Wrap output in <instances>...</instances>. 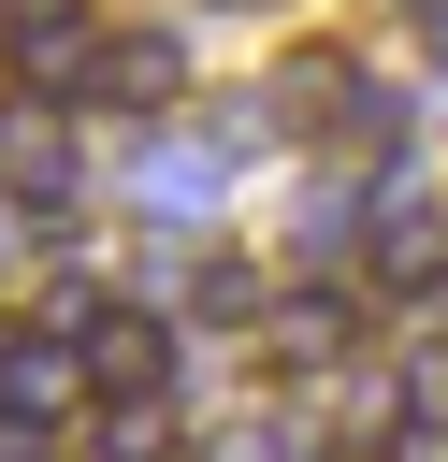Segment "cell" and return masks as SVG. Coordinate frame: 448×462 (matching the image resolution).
<instances>
[{"label":"cell","mask_w":448,"mask_h":462,"mask_svg":"<svg viewBox=\"0 0 448 462\" xmlns=\"http://www.w3.org/2000/svg\"><path fill=\"white\" fill-rule=\"evenodd\" d=\"M275 116H289L303 144H347V159H376V144H390V101L361 87V58H347V43H289V58H275Z\"/></svg>","instance_id":"6da1fadb"},{"label":"cell","mask_w":448,"mask_h":462,"mask_svg":"<svg viewBox=\"0 0 448 462\" xmlns=\"http://www.w3.org/2000/svg\"><path fill=\"white\" fill-rule=\"evenodd\" d=\"M101 0H14L0 14V58H14V87L29 101H101Z\"/></svg>","instance_id":"7a4b0ae2"},{"label":"cell","mask_w":448,"mask_h":462,"mask_svg":"<svg viewBox=\"0 0 448 462\" xmlns=\"http://www.w3.org/2000/svg\"><path fill=\"white\" fill-rule=\"evenodd\" d=\"M72 361H87V404H159L173 390V332L145 303H87L72 318Z\"/></svg>","instance_id":"3957f363"},{"label":"cell","mask_w":448,"mask_h":462,"mask_svg":"<svg viewBox=\"0 0 448 462\" xmlns=\"http://www.w3.org/2000/svg\"><path fill=\"white\" fill-rule=\"evenodd\" d=\"M58 419H87V361H72V332H0V433H58Z\"/></svg>","instance_id":"277c9868"},{"label":"cell","mask_w":448,"mask_h":462,"mask_svg":"<svg viewBox=\"0 0 448 462\" xmlns=\"http://www.w3.org/2000/svg\"><path fill=\"white\" fill-rule=\"evenodd\" d=\"M361 274H376L390 303H448V202H390L376 245H361Z\"/></svg>","instance_id":"5b68a950"},{"label":"cell","mask_w":448,"mask_h":462,"mask_svg":"<svg viewBox=\"0 0 448 462\" xmlns=\"http://www.w3.org/2000/svg\"><path fill=\"white\" fill-rule=\"evenodd\" d=\"M260 361H275V375H347V361H361V346H347V289L260 303Z\"/></svg>","instance_id":"8992f818"},{"label":"cell","mask_w":448,"mask_h":462,"mask_svg":"<svg viewBox=\"0 0 448 462\" xmlns=\"http://www.w3.org/2000/svg\"><path fill=\"white\" fill-rule=\"evenodd\" d=\"M188 101V43L173 29H116L101 43V116H173Z\"/></svg>","instance_id":"52a82bcc"},{"label":"cell","mask_w":448,"mask_h":462,"mask_svg":"<svg viewBox=\"0 0 448 462\" xmlns=\"http://www.w3.org/2000/svg\"><path fill=\"white\" fill-rule=\"evenodd\" d=\"M318 390H332V419H318V433H332L347 462L405 448V419H419V390H390V375H318Z\"/></svg>","instance_id":"ba28073f"},{"label":"cell","mask_w":448,"mask_h":462,"mask_svg":"<svg viewBox=\"0 0 448 462\" xmlns=\"http://www.w3.org/2000/svg\"><path fill=\"white\" fill-rule=\"evenodd\" d=\"M87 462H173V404H101Z\"/></svg>","instance_id":"9c48e42d"},{"label":"cell","mask_w":448,"mask_h":462,"mask_svg":"<svg viewBox=\"0 0 448 462\" xmlns=\"http://www.w3.org/2000/svg\"><path fill=\"white\" fill-rule=\"evenodd\" d=\"M405 43H419V58L448 72V0H405Z\"/></svg>","instance_id":"30bf717a"}]
</instances>
